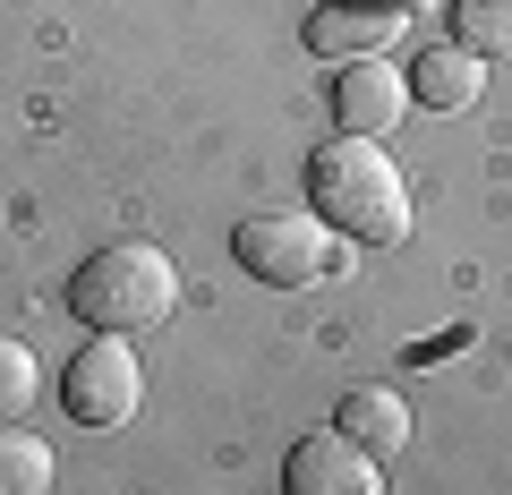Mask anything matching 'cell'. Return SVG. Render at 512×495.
<instances>
[{
  "instance_id": "8fae6325",
  "label": "cell",
  "mask_w": 512,
  "mask_h": 495,
  "mask_svg": "<svg viewBox=\"0 0 512 495\" xmlns=\"http://www.w3.org/2000/svg\"><path fill=\"white\" fill-rule=\"evenodd\" d=\"M453 43L478 60H512V0H453Z\"/></svg>"
},
{
  "instance_id": "7c38bea8",
  "label": "cell",
  "mask_w": 512,
  "mask_h": 495,
  "mask_svg": "<svg viewBox=\"0 0 512 495\" xmlns=\"http://www.w3.org/2000/svg\"><path fill=\"white\" fill-rule=\"evenodd\" d=\"M35 393H43V359L18 342V333H0V427L26 419V410H35Z\"/></svg>"
},
{
  "instance_id": "30bf717a",
  "label": "cell",
  "mask_w": 512,
  "mask_h": 495,
  "mask_svg": "<svg viewBox=\"0 0 512 495\" xmlns=\"http://www.w3.org/2000/svg\"><path fill=\"white\" fill-rule=\"evenodd\" d=\"M0 495H52V444L26 436L18 419L0 427Z\"/></svg>"
},
{
  "instance_id": "9c48e42d",
  "label": "cell",
  "mask_w": 512,
  "mask_h": 495,
  "mask_svg": "<svg viewBox=\"0 0 512 495\" xmlns=\"http://www.w3.org/2000/svg\"><path fill=\"white\" fill-rule=\"evenodd\" d=\"M333 436H350L359 453H402L410 444V402L393 385H359V393H342V410H333Z\"/></svg>"
},
{
  "instance_id": "52a82bcc",
  "label": "cell",
  "mask_w": 512,
  "mask_h": 495,
  "mask_svg": "<svg viewBox=\"0 0 512 495\" xmlns=\"http://www.w3.org/2000/svg\"><path fill=\"white\" fill-rule=\"evenodd\" d=\"M282 495H384V461L350 436H299L282 461Z\"/></svg>"
},
{
  "instance_id": "6da1fadb",
  "label": "cell",
  "mask_w": 512,
  "mask_h": 495,
  "mask_svg": "<svg viewBox=\"0 0 512 495\" xmlns=\"http://www.w3.org/2000/svg\"><path fill=\"white\" fill-rule=\"evenodd\" d=\"M308 197L325 231H350L359 248H402L410 239V180L376 137H333L308 154Z\"/></svg>"
},
{
  "instance_id": "5b68a950",
  "label": "cell",
  "mask_w": 512,
  "mask_h": 495,
  "mask_svg": "<svg viewBox=\"0 0 512 495\" xmlns=\"http://www.w3.org/2000/svg\"><path fill=\"white\" fill-rule=\"evenodd\" d=\"M410 35V18H402V0H316L308 9V52L316 60H376V52H393V43Z\"/></svg>"
},
{
  "instance_id": "277c9868",
  "label": "cell",
  "mask_w": 512,
  "mask_h": 495,
  "mask_svg": "<svg viewBox=\"0 0 512 495\" xmlns=\"http://www.w3.org/2000/svg\"><path fill=\"white\" fill-rule=\"evenodd\" d=\"M137 393H146V367H137L128 333H94V342L60 367V410H69L77 427H120L128 410H137Z\"/></svg>"
},
{
  "instance_id": "8992f818",
  "label": "cell",
  "mask_w": 512,
  "mask_h": 495,
  "mask_svg": "<svg viewBox=\"0 0 512 495\" xmlns=\"http://www.w3.org/2000/svg\"><path fill=\"white\" fill-rule=\"evenodd\" d=\"M402 111H410V77L393 69V52L342 60V69H333V129L342 137H393Z\"/></svg>"
},
{
  "instance_id": "ba28073f",
  "label": "cell",
  "mask_w": 512,
  "mask_h": 495,
  "mask_svg": "<svg viewBox=\"0 0 512 495\" xmlns=\"http://www.w3.org/2000/svg\"><path fill=\"white\" fill-rule=\"evenodd\" d=\"M402 77H410V103H419V111H453V120H461V111L487 103V60L461 52V43H427Z\"/></svg>"
},
{
  "instance_id": "3957f363",
  "label": "cell",
  "mask_w": 512,
  "mask_h": 495,
  "mask_svg": "<svg viewBox=\"0 0 512 495\" xmlns=\"http://www.w3.org/2000/svg\"><path fill=\"white\" fill-rule=\"evenodd\" d=\"M231 257L248 265L256 282H274V291H308V282H325V274L350 265L316 214H248L231 231Z\"/></svg>"
},
{
  "instance_id": "7a4b0ae2",
  "label": "cell",
  "mask_w": 512,
  "mask_h": 495,
  "mask_svg": "<svg viewBox=\"0 0 512 495\" xmlns=\"http://www.w3.org/2000/svg\"><path fill=\"white\" fill-rule=\"evenodd\" d=\"M180 308V265L154 248V239H120V248H94L69 274V316L86 333H146Z\"/></svg>"
}]
</instances>
